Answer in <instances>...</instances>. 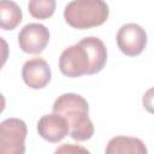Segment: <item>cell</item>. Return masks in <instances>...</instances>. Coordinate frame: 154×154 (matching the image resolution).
Segmentation results:
<instances>
[{"label":"cell","mask_w":154,"mask_h":154,"mask_svg":"<svg viewBox=\"0 0 154 154\" xmlns=\"http://www.w3.org/2000/svg\"><path fill=\"white\" fill-rule=\"evenodd\" d=\"M105 154H148L144 143L132 136H116L106 146Z\"/></svg>","instance_id":"cell-9"},{"label":"cell","mask_w":154,"mask_h":154,"mask_svg":"<svg viewBox=\"0 0 154 154\" xmlns=\"http://www.w3.org/2000/svg\"><path fill=\"white\" fill-rule=\"evenodd\" d=\"M23 14L20 7L14 1L0 2V25L2 30H13L22 22Z\"/></svg>","instance_id":"cell-10"},{"label":"cell","mask_w":154,"mask_h":154,"mask_svg":"<svg viewBox=\"0 0 154 154\" xmlns=\"http://www.w3.org/2000/svg\"><path fill=\"white\" fill-rule=\"evenodd\" d=\"M54 154H90V152L79 144H72V143H64L60 144Z\"/></svg>","instance_id":"cell-12"},{"label":"cell","mask_w":154,"mask_h":154,"mask_svg":"<svg viewBox=\"0 0 154 154\" xmlns=\"http://www.w3.org/2000/svg\"><path fill=\"white\" fill-rule=\"evenodd\" d=\"M49 42L48 29L40 23H29L22 28L18 34V43L23 52L29 54H40Z\"/></svg>","instance_id":"cell-6"},{"label":"cell","mask_w":154,"mask_h":154,"mask_svg":"<svg viewBox=\"0 0 154 154\" xmlns=\"http://www.w3.org/2000/svg\"><path fill=\"white\" fill-rule=\"evenodd\" d=\"M142 105L147 112L154 114V87L149 88L144 93V95L142 97Z\"/></svg>","instance_id":"cell-13"},{"label":"cell","mask_w":154,"mask_h":154,"mask_svg":"<svg viewBox=\"0 0 154 154\" xmlns=\"http://www.w3.org/2000/svg\"><path fill=\"white\" fill-rule=\"evenodd\" d=\"M26 125L22 119L8 118L0 124V154H24Z\"/></svg>","instance_id":"cell-4"},{"label":"cell","mask_w":154,"mask_h":154,"mask_svg":"<svg viewBox=\"0 0 154 154\" xmlns=\"http://www.w3.org/2000/svg\"><path fill=\"white\" fill-rule=\"evenodd\" d=\"M53 112L65 117L70 124V136L75 141H87L94 135L87 100L73 93L60 95L53 103Z\"/></svg>","instance_id":"cell-2"},{"label":"cell","mask_w":154,"mask_h":154,"mask_svg":"<svg viewBox=\"0 0 154 154\" xmlns=\"http://www.w3.org/2000/svg\"><path fill=\"white\" fill-rule=\"evenodd\" d=\"M38 135L52 143H58L70 135V124L65 117L58 113L42 116L37 122Z\"/></svg>","instance_id":"cell-7"},{"label":"cell","mask_w":154,"mask_h":154,"mask_svg":"<svg viewBox=\"0 0 154 154\" xmlns=\"http://www.w3.org/2000/svg\"><path fill=\"white\" fill-rule=\"evenodd\" d=\"M108 14V5L102 0H73L64 10L66 23L79 30L102 25L107 20Z\"/></svg>","instance_id":"cell-3"},{"label":"cell","mask_w":154,"mask_h":154,"mask_svg":"<svg viewBox=\"0 0 154 154\" xmlns=\"http://www.w3.org/2000/svg\"><path fill=\"white\" fill-rule=\"evenodd\" d=\"M22 77L24 83L31 89L45 88L52 77L48 63L42 58H32L24 63L22 67Z\"/></svg>","instance_id":"cell-8"},{"label":"cell","mask_w":154,"mask_h":154,"mask_svg":"<svg viewBox=\"0 0 154 154\" xmlns=\"http://www.w3.org/2000/svg\"><path fill=\"white\" fill-rule=\"evenodd\" d=\"M107 61L105 43L95 36H88L65 48L59 57V70L67 77H81L100 72Z\"/></svg>","instance_id":"cell-1"},{"label":"cell","mask_w":154,"mask_h":154,"mask_svg":"<svg viewBox=\"0 0 154 154\" xmlns=\"http://www.w3.org/2000/svg\"><path fill=\"white\" fill-rule=\"evenodd\" d=\"M29 13L37 19H47L53 16L55 10L54 0H31L28 4Z\"/></svg>","instance_id":"cell-11"},{"label":"cell","mask_w":154,"mask_h":154,"mask_svg":"<svg viewBox=\"0 0 154 154\" xmlns=\"http://www.w3.org/2000/svg\"><path fill=\"white\" fill-rule=\"evenodd\" d=\"M117 45L122 53L128 57H136L143 52L147 45L146 30L135 23H128L117 32Z\"/></svg>","instance_id":"cell-5"}]
</instances>
